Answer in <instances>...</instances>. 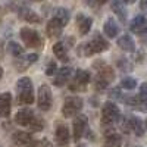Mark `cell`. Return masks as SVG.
Wrapping results in <instances>:
<instances>
[{
    "label": "cell",
    "instance_id": "7",
    "mask_svg": "<svg viewBox=\"0 0 147 147\" xmlns=\"http://www.w3.org/2000/svg\"><path fill=\"white\" fill-rule=\"evenodd\" d=\"M72 137L75 141H78L81 137H84L88 132V121L85 115H78L72 122Z\"/></svg>",
    "mask_w": 147,
    "mask_h": 147
},
{
    "label": "cell",
    "instance_id": "40",
    "mask_svg": "<svg viewBox=\"0 0 147 147\" xmlns=\"http://www.w3.org/2000/svg\"><path fill=\"white\" fill-rule=\"evenodd\" d=\"M140 6H141V9H146V7H147V0H141Z\"/></svg>",
    "mask_w": 147,
    "mask_h": 147
},
{
    "label": "cell",
    "instance_id": "4",
    "mask_svg": "<svg viewBox=\"0 0 147 147\" xmlns=\"http://www.w3.org/2000/svg\"><path fill=\"white\" fill-rule=\"evenodd\" d=\"M37 105L41 110H50L53 105V94L47 84H41L37 93Z\"/></svg>",
    "mask_w": 147,
    "mask_h": 147
},
{
    "label": "cell",
    "instance_id": "29",
    "mask_svg": "<svg viewBox=\"0 0 147 147\" xmlns=\"http://www.w3.org/2000/svg\"><path fill=\"white\" fill-rule=\"evenodd\" d=\"M30 128L32 131H37V132H40L43 128H44V121L40 118V116H34V119L31 121V124H30Z\"/></svg>",
    "mask_w": 147,
    "mask_h": 147
},
{
    "label": "cell",
    "instance_id": "38",
    "mask_svg": "<svg viewBox=\"0 0 147 147\" xmlns=\"http://www.w3.org/2000/svg\"><path fill=\"white\" fill-rule=\"evenodd\" d=\"M137 110H140V112H147V100H143L137 107H136Z\"/></svg>",
    "mask_w": 147,
    "mask_h": 147
},
{
    "label": "cell",
    "instance_id": "11",
    "mask_svg": "<svg viewBox=\"0 0 147 147\" xmlns=\"http://www.w3.org/2000/svg\"><path fill=\"white\" fill-rule=\"evenodd\" d=\"M88 44H90V49H91L93 55H94V53L106 52L107 49H109V41L105 38L102 34H99V32H96V34H94V37L88 41Z\"/></svg>",
    "mask_w": 147,
    "mask_h": 147
},
{
    "label": "cell",
    "instance_id": "9",
    "mask_svg": "<svg viewBox=\"0 0 147 147\" xmlns=\"http://www.w3.org/2000/svg\"><path fill=\"white\" fill-rule=\"evenodd\" d=\"M12 140L16 146H21V147H35L37 146V141L31 132H25V131H15L12 134Z\"/></svg>",
    "mask_w": 147,
    "mask_h": 147
},
{
    "label": "cell",
    "instance_id": "17",
    "mask_svg": "<svg viewBox=\"0 0 147 147\" xmlns=\"http://www.w3.org/2000/svg\"><path fill=\"white\" fill-rule=\"evenodd\" d=\"M62 30H63V27L60 25V24H59L55 18H52L50 21L47 22L46 32H47V35H49V38H57V37H60V34H62Z\"/></svg>",
    "mask_w": 147,
    "mask_h": 147
},
{
    "label": "cell",
    "instance_id": "3",
    "mask_svg": "<svg viewBox=\"0 0 147 147\" xmlns=\"http://www.w3.org/2000/svg\"><path fill=\"white\" fill-rule=\"evenodd\" d=\"M91 80V75L88 71H84V69H77L74 77L69 82V88L72 91H85L87 90V85Z\"/></svg>",
    "mask_w": 147,
    "mask_h": 147
},
{
    "label": "cell",
    "instance_id": "34",
    "mask_svg": "<svg viewBox=\"0 0 147 147\" xmlns=\"http://www.w3.org/2000/svg\"><path fill=\"white\" fill-rule=\"evenodd\" d=\"M140 97L143 100H147V82L140 85Z\"/></svg>",
    "mask_w": 147,
    "mask_h": 147
},
{
    "label": "cell",
    "instance_id": "13",
    "mask_svg": "<svg viewBox=\"0 0 147 147\" xmlns=\"http://www.w3.org/2000/svg\"><path fill=\"white\" fill-rule=\"evenodd\" d=\"M72 78V68L69 66H65V68H60L57 72H56V77L53 80V84L56 87H63L69 82V80Z\"/></svg>",
    "mask_w": 147,
    "mask_h": 147
},
{
    "label": "cell",
    "instance_id": "16",
    "mask_svg": "<svg viewBox=\"0 0 147 147\" xmlns=\"http://www.w3.org/2000/svg\"><path fill=\"white\" fill-rule=\"evenodd\" d=\"M91 25H93V19L90 16H85L82 13H80L77 16V28H78V32L81 35L88 34L91 30Z\"/></svg>",
    "mask_w": 147,
    "mask_h": 147
},
{
    "label": "cell",
    "instance_id": "8",
    "mask_svg": "<svg viewBox=\"0 0 147 147\" xmlns=\"http://www.w3.org/2000/svg\"><path fill=\"white\" fill-rule=\"evenodd\" d=\"M93 68L99 72L97 77H99L100 80H103V81H106L107 84H110L115 80V72H113L112 66H109L105 60H96V62L93 63Z\"/></svg>",
    "mask_w": 147,
    "mask_h": 147
},
{
    "label": "cell",
    "instance_id": "35",
    "mask_svg": "<svg viewBox=\"0 0 147 147\" xmlns=\"http://www.w3.org/2000/svg\"><path fill=\"white\" fill-rule=\"evenodd\" d=\"M35 147H55L50 141H49L47 138H43V140H40L38 143H37V146Z\"/></svg>",
    "mask_w": 147,
    "mask_h": 147
},
{
    "label": "cell",
    "instance_id": "25",
    "mask_svg": "<svg viewBox=\"0 0 147 147\" xmlns=\"http://www.w3.org/2000/svg\"><path fill=\"white\" fill-rule=\"evenodd\" d=\"M121 143H122L121 136L112 132V134H107L106 136V138L103 141V147H121Z\"/></svg>",
    "mask_w": 147,
    "mask_h": 147
},
{
    "label": "cell",
    "instance_id": "21",
    "mask_svg": "<svg viewBox=\"0 0 147 147\" xmlns=\"http://www.w3.org/2000/svg\"><path fill=\"white\" fill-rule=\"evenodd\" d=\"M53 53L55 56L59 59V60H62V62H68V47L63 44V41H59L53 46Z\"/></svg>",
    "mask_w": 147,
    "mask_h": 147
},
{
    "label": "cell",
    "instance_id": "44",
    "mask_svg": "<svg viewBox=\"0 0 147 147\" xmlns=\"http://www.w3.org/2000/svg\"><path fill=\"white\" fill-rule=\"evenodd\" d=\"M144 129L147 131V119H146V122H144Z\"/></svg>",
    "mask_w": 147,
    "mask_h": 147
},
{
    "label": "cell",
    "instance_id": "31",
    "mask_svg": "<svg viewBox=\"0 0 147 147\" xmlns=\"http://www.w3.org/2000/svg\"><path fill=\"white\" fill-rule=\"evenodd\" d=\"M57 72V65L53 60H49V65L46 66V75H56Z\"/></svg>",
    "mask_w": 147,
    "mask_h": 147
},
{
    "label": "cell",
    "instance_id": "36",
    "mask_svg": "<svg viewBox=\"0 0 147 147\" xmlns=\"http://www.w3.org/2000/svg\"><path fill=\"white\" fill-rule=\"evenodd\" d=\"M121 129L124 131V132H129V131H131V128H129V122L125 121V119H122V122H121Z\"/></svg>",
    "mask_w": 147,
    "mask_h": 147
},
{
    "label": "cell",
    "instance_id": "20",
    "mask_svg": "<svg viewBox=\"0 0 147 147\" xmlns=\"http://www.w3.org/2000/svg\"><path fill=\"white\" fill-rule=\"evenodd\" d=\"M103 31H105L106 37H109V38H115V37L118 35V31H119V27H118V24L115 22V19H112V18L106 19L105 25H103Z\"/></svg>",
    "mask_w": 147,
    "mask_h": 147
},
{
    "label": "cell",
    "instance_id": "15",
    "mask_svg": "<svg viewBox=\"0 0 147 147\" xmlns=\"http://www.w3.org/2000/svg\"><path fill=\"white\" fill-rule=\"evenodd\" d=\"M10 107H12V94L2 93L0 94V116L7 118L10 115Z\"/></svg>",
    "mask_w": 147,
    "mask_h": 147
},
{
    "label": "cell",
    "instance_id": "32",
    "mask_svg": "<svg viewBox=\"0 0 147 147\" xmlns=\"http://www.w3.org/2000/svg\"><path fill=\"white\" fill-rule=\"evenodd\" d=\"M118 68L122 69V71H131V65H129V62H128L127 59H124V57L118 59Z\"/></svg>",
    "mask_w": 147,
    "mask_h": 147
},
{
    "label": "cell",
    "instance_id": "5",
    "mask_svg": "<svg viewBox=\"0 0 147 147\" xmlns=\"http://www.w3.org/2000/svg\"><path fill=\"white\" fill-rule=\"evenodd\" d=\"M82 109V99L78 96H72V97H68L63 103V107H62V113L65 118H72L75 116L80 110Z\"/></svg>",
    "mask_w": 147,
    "mask_h": 147
},
{
    "label": "cell",
    "instance_id": "18",
    "mask_svg": "<svg viewBox=\"0 0 147 147\" xmlns=\"http://www.w3.org/2000/svg\"><path fill=\"white\" fill-rule=\"evenodd\" d=\"M118 46L119 49H122L124 52H136V43L131 38V35L124 34L118 38Z\"/></svg>",
    "mask_w": 147,
    "mask_h": 147
},
{
    "label": "cell",
    "instance_id": "1",
    "mask_svg": "<svg viewBox=\"0 0 147 147\" xmlns=\"http://www.w3.org/2000/svg\"><path fill=\"white\" fill-rule=\"evenodd\" d=\"M34 88L30 77H22L16 82V102L19 105H31L34 103Z\"/></svg>",
    "mask_w": 147,
    "mask_h": 147
},
{
    "label": "cell",
    "instance_id": "19",
    "mask_svg": "<svg viewBox=\"0 0 147 147\" xmlns=\"http://www.w3.org/2000/svg\"><path fill=\"white\" fill-rule=\"evenodd\" d=\"M19 16H21V19L27 21V22H30V24H40V22H41V18L37 15V12H34L32 9H28V7L21 9Z\"/></svg>",
    "mask_w": 147,
    "mask_h": 147
},
{
    "label": "cell",
    "instance_id": "45",
    "mask_svg": "<svg viewBox=\"0 0 147 147\" xmlns=\"http://www.w3.org/2000/svg\"><path fill=\"white\" fill-rule=\"evenodd\" d=\"M0 21H2V9H0Z\"/></svg>",
    "mask_w": 147,
    "mask_h": 147
},
{
    "label": "cell",
    "instance_id": "27",
    "mask_svg": "<svg viewBox=\"0 0 147 147\" xmlns=\"http://www.w3.org/2000/svg\"><path fill=\"white\" fill-rule=\"evenodd\" d=\"M77 55L81 56V57H88V56H93V52L90 49V44L88 41L87 43H81L78 47H77Z\"/></svg>",
    "mask_w": 147,
    "mask_h": 147
},
{
    "label": "cell",
    "instance_id": "24",
    "mask_svg": "<svg viewBox=\"0 0 147 147\" xmlns=\"http://www.w3.org/2000/svg\"><path fill=\"white\" fill-rule=\"evenodd\" d=\"M112 10L119 16L121 21H125L127 19V9H125L124 2H122V0H113V2H112Z\"/></svg>",
    "mask_w": 147,
    "mask_h": 147
},
{
    "label": "cell",
    "instance_id": "22",
    "mask_svg": "<svg viewBox=\"0 0 147 147\" xmlns=\"http://www.w3.org/2000/svg\"><path fill=\"white\" fill-rule=\"evenodd\" d=\"M128 122H129V128L136 132V136L137 137H143V134L146 131L144 127H143V121L140 118H137V116H131L128 119Z\"/></svg>",
    "mask_w": 147,
    "mask_h": 147
},
{
    "label": "cell",
    "instance_id": "23",
    "mask_svg": "<svg viewBox=\"0 0 147 147\" xmlns=\"http://www.w3.org/2000/svg\"><path fill=\"white\" fill-rule=\"evenodd\" d=\"M53 18L60 24L62 27H65L66 24L69 22V12L65 9V7H57L53 13Z\"/></svg>",
    "mask_w": 147,
    "mask_h": 147
},
{
    "label": "cell",
    "instance_id": "37",
    "mask_svg": "<svg viewBox=\"0 0 147 147\" xmlns=\"http://www.w3.org/2000/svg\"><path fill=\"white\" fill-rule=\"evenodd\" d=\"M25 57H27V60H28L30 63H34V62H37V60H38V55H37V53H31V55H27Z\"/></svg>",
    "mask_w": 147,
    "mask_h": 147
},
{
    "label": "cell",
    "instance_id": "14",
    "mask_svg": "<svg viewBox=\"0 0 147 147\" xmlns=\"http://www.w3.org/2000/svg\"><path fill=\"white\" fill-rule=\"evenodd\" d=\"M129 30H131V32L138 34V35L146 34V32H147V19H146V16H143V15H137L136 18L131 21V24H129Z\"/></svg>",
    "mask_w": 147,
    "mask_h": 147
},
{
    "label": "cell",
    "instance_id": "30",
    "mask_svg": "<svg viewBox=\"0 0 147 147\" xmlns=\"http://www.w3.org/2000/svg\"><path fill=\"white\" fill-rule=\"evenodd\" d=\"M107 82L106 81H103V80H100L99 77H96V80H94V88L97 90V91H105L106 88H107Z\"/></svg>",
    "mask_w": 147,
    "mask_h": 147
},
{
    "label": "cell",
    "instance_id": "39",
    "mask_svg": "<svg viewBox=\"0 0 147 147\" xmlns=\"http://www.w3.org/2000/svg\"><path fill=\"white\" fill-rule=\"evenodd\" d=\"M87 2V5L88 6H91V7H96V6H99L100 3H99V0H85Z\"/></svg>",
    "mask_w": 147,
    "mask_h": 147
},
{
    "label": "cell",
    "instance_id": "33",
    "mask_svg": "<svg viewBox=\"0 0 147 147\" xmlns=\"http://www.w3.org/2000/svg\"><path fill=\"white\" fill-rule=\"evenodd\" d=\"M110 97H113V99H116V100H122V93H121V90L119 88H113V90H110Z\"/></svg>",
    "mask_w": 147,
    "mask_h": 147
},
{
    "label": "cell",
    "instance_id": "12",
    "mask_svg": "<svg viewBox=\"0 0 147 147\" xmlns=\"http://www.w3.org/2000/svg\"><path fill=\"white\" fill-rule=\"evenodd\" d=\"M34 116H35V113H34L32 109L24 107V109H21L19 112L15 115V122L18 125H21V127H30V124H31V121L34 119Z\"/></svg>",
    "mask_w": 147,
    "mask_h": 147
},
{
    "label": "cell",
    "instance_id": "2",
    "mask_svg": "<svg viewBox=\"0 0 147 147\" xmlns=\"http://www.w3.org/2000/svg\"><path fill=\"white\" fill-rule=\"evenodd\" d=\"M19 35L27 47H30V49H41L43 47V38L35 30L24 27V28H21Z\"/></svg>",
    "mask_w": 147,
    "mask_h": 147
},
{
    "label": "cell",
    "instance_id": "26",
    "mask_svg": "<svg viewBox=\"0 0 147 147\" xmlns=\"http://www.w3.org/2000/svg\"><path fill=\"white\" fill-rule=\"evenodd\" d=\"M7 50H9V53H10L12 56H15V57H19V56L24 55V47H22L21 44L15 43V41H9Z\"/></svg>",
    "mask_w": 147,
    "mask_h": 147
},
{
    "label": "cell",
    "instance_id": "28",
    "mask_svg": "<svg viewBox=\"0 0 147 147\" xmlns=\"http://www.w3.org/2000/svg\"><path fill=\"white\" fill-rule=\"evenodd\" d=\"M137 87V80L136 78H131V77H125L122 78L121 81V88H125V90H132Z\"/></svg>",
    "mask_w": 147,
    "mask_h": 147
},
{
    "label": "cell",
    "instance_id": "10",
    "mask_svg": "<svg viewBox=\"0 0 147 147\" xmlns=\"http://www.w3.org/2000/svg\"><path fill=\"white\" fill-rule=\"evenodd\" d=\"M55 138H56V143L60 147H66L69 144V141H71V132H69V128H68L66 124H63V122H57V124H56Z\"/></svg>",
    "mask_w": 147,
    "mask_h": 147
},
{
    "label": "cell",
    "instance_id": "43",
    "mask_svg": "<svg viewBox=\"0 0 147 147\" xmlns=\"http://www.w3.org/2000/svg\"><path fill=\"white\" fill-rule=\"evenodd\" d=\"M106 2H107V0H99V3H100V5H103V3H106Z\"/></svg>",
    "mask_w": 147,
    "mask_h": 147
},
{
    "label": "cell",
    "instance_id": "42",
    "mask_svg": "<svg viewBox=\"0 0 147 147\" xmlns=\"http://www.w3.org/2000/svg\"><path fill=\"white\" fill-rule=\"evenodd\" d=\"M2 77H3V69H2V66H0V80H2Z\"/></svg>",
    "mask_w": 147,
    "mask_h": 147
},
{
    "label": "cell",
    "instance_id": "41",
    "mask_svg": "<svg viewBox=\"0 0 147 147\" xmlns=\"http://www.w3.org/2000/svg\"><path fill=\"white\" fill-rule=\"evenodd\" d=\"M124 3H127V5H132V3H136V0H122Z\"/></svg>",
    "mask_w": 147,
    "mask_h": 147
},
{
    "label": "cell",
    "instance_id": "6",
    "mask_svg": "<svg viewBox=\"0 0 147 147\" xmlns=\"http://www.w3.org/2000/svg\"><path fill=\"white\" fill-rule=\"evenodd\" d=\"M119 109L113 102H106L102 107V122L103 125H110L119 119Z\"/></svg>",
    "mask_w": 147,
    "mask_h": 147
}]
</instances>
